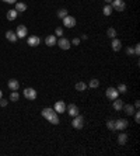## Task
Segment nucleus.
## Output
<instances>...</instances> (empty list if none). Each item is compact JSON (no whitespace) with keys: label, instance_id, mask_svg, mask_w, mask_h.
Returning a JSON list of instances; mask_svg holds the SVG:
<instances>
[{"label":"nucleus","instance_id":"25","mask_svg":"<svg viewBox=\"0 0 140 156\" xmlns=\"http://www.w3.org/2000/svg\"><path fill=\"white\" fill-rule=\"evenodd\" d=\"M107 34H108V37L109 38H115L116 37V30L112 28V27H109L108 28V31H107Z\"/></svg>","mask_w":140,"mask_h":156},{"label":"nucleus","instance_id":"12","mask_svg":"<svg viewBox=\"0 0 140 156\" xmlns=\"http://www.w3.org/2000/svg\"><path fill=\"white\" fill-rule=\"evenodd\" d=\"M27 42L30 47H38L39 42H41V38L38 37V35H31V37L27 39Z\"/></svg>","mask_w":140,"mask_h":156},{"label":"nucleus","instance_id":"31","mask_svg":"<svg viewBox=\"0 0 140 156\" xmlns=\"http://www.w3.org/2000/svg\"><path fill=\"white\" fill-rule=\"evenodd\" d=\"M133 51H135L136 56H139V55H140V44H136V47H135V49H133Z\"/></svg>","mask_w":140,"mask_h":156},{"label":"nucleus","instance_id":"18","mask_svg":"<svg viewBox=\"0 0 140 156\" xmlns=\"http://www.w3.org/2000/svg\"><path fill=\"white\" fill-rule=\"evenodd\" d=\"M112 107H113V110L121 111V110H122V107H123V101H122V100H119V98H115V100H113Z\"/></svg>","mask_w":140,"mask_h":156},{"label":"nucleus","instance_id":"7","mask_svg":"<svg viewBox=\"0 0 140 156\" xmlns=\"http://www.w3.org/2000/svg\"><path fill=\"white\" fill-rule=\"evenodd\" d=\"M129 127V122L126 121L125 118H121L118 121H115V129H118V131H123Z\"/></svg>","mask_w":140,"mask_h":156},{"label":"nucleus","instance_id":"28","mask_svg":"<svg viewBox=\"0 0 140 156\" xmlns=\"http://www.w3.org/2000/svg\"><path fill=\"white\" fill-rule=\"evenodd\" d=\"M107 128H108V129H111V131H116V129H115V121L109 120V121L107 122Z\"/></svg>","mask_w":140,"mask_h":156},{"label":"nucleus","instance_id":"14","mask_svg":"<svg viewBox=\"0 0 140 156\" xmlns=\"http://www.w3.org/2000/svg\"><path fill=\"white\" fill-rule=\"evenodd\" d=\"M56 42H58V39H56V35H53V34H51L45 38V44L48 47H53V45H56Z\"/></svg>","mask_w":140,"mask_h":156},{"label":"nucleus","instance_id":"17","mask_svg":"<svg viewBox=\"0 0 140 156\" xmlns=\"http://www.w3.org/2000/svg\"><path fill=\"white\" fill-rule=\"evenodd\" d=\"M122 110H125V113L128 114V115H132V114H135V106H132V104H123V107Z\"/></svg>","mask_w":140,"mask_h":156},{"label":"nucleus","instance_id":"11","mask_svg":"<svg viewBox=\"0 0 140 156\" xmlns=\"http://www.w3.org/2000/svg\"><path fill=\"white\" fill-rule=\"evenodd\" d=\"M66 110H67L69 115H71V117L79 115V107H77L76 104H69V106H66Z\"/></svg>","mask_w":140,"mask_h":156},{"label":"nucleus","instance_id":"34","mask_svg":"<svg viewBox=\"0 0 140 156\" xmlns=\"http://www.w3.org/2000/svg\"><path fill=\"white\" fill-rule=\"evenodd\" d=\"M0 106H1V107H6V106H7V100H4V98H0Z\"/></svg>","mask_w":140,"mask_h":156},{"label":"nucleus","instance_id":"1","mask_svg":"<svg viewBox=\"0 0 140 156\" xmlns=\"http://www.w3.org/2000/svg\"><path fill=\"white\" fill-rule=\"evenodd\" d=\"M41 114H42L43 118H46L51 124H53V125L59 124V115H58V113L55 111L53 108H49V107L43 108L42 111H41Z\"/></svg>","mask_w":140,"mask_h":156},{"label":"nucleus","instance_id":"13","mask_svg":"<svg viewBox=\"0 0 140 156\" xmlns=\"http://www.w3.org/2000/svg\"><path fill=\"white\" fill-rule=\"evenodd\" d=\"M7 86H9V89H10V90H13V92H17V90L20 89V83H18V80H17V79H10V80H9V83H7Z\"/></svg>","mask_w":140,"mask_h":156},{"label":"nucleus","instance_id":"15","mask_svg":"<svg viewBox=\"0 0 140 156\" xmlns=\"http://www.w3.org/2000/svg\"><path fill=\"white\" fill-rule=\"evenodd\" d=\"M112 49L115 51V52H118V51H121V48H122V42H121V39H118V38H112Z\"/></svg>","mask_w":140,"mask_h":156},{"label":"nucleus","instance_id":"30","mask_svg":"<svg viewBox=\"0 0 140 156\" xmlns=\"http://www.w3.org/2000/svg\"><path fill=\"white\" fill-rule=\"evenodd\" d=\"M55 35H58V37H62L63 35V28L62 27H58L55 30Z\"/></svg>","mask_w":140,"mask_h":156},{"label":"nucleus","instance_id":"16","mask_svg":"<svg viewBox=\"0 0 140 156\" xmlns=\"http://www.w3.org/2000/svg\"><path fill=\"white\" fill-rule=\"evenodd\" d=\"M6 38H7L10 42H17V39H18V38H17V34L14 31H11V30H9V31L6 32Z\"/></svg>","mask_w":140,"mask_h":156},{"label":"nucleus","instance_id":"19","mask_svg":"<svg viewBox=\"0 0 140 156\" xmlns=\"http://www.w3.org/2000/svg\"><path fill=\"white\" fill-rule=\"evenodd\" d=\"M14 10H16L17 13H22V11L27 10V4H25V3H21V1H17Z\"/></svg>","mask_w":140,"mask_h":156},{"label":"nucleus","instance_id":"6","mask_svg":"<svg viewBox=\"0 0 140 156\" xmlns=\"http://www.w3.org/2000/svg\"><path fill=\"white\" fill-rule=\"evenodd\" d=\"M62 20H63V24H65L66 28H73L76 26V18L73 16H69V14H67V16H66L65 18H62Z\"/></svg>","mask_w":140,"mask_h":156},{"label":"nucleus","instance_id":"2","mask_svg":"<svg viewBox=\"0 0 140 156\" xmlns=\"http://www.w3.org/2000/svg\"><path fill=\"white\" fill-rule=\"evenodd\" d=\"M84 117H81L80 114L79 115H76V117H73V121H71V125H73V128L76 129H81L83 127H84Z\"/></svg>","mask_w":140,"mask_h":156},{"label":"nucleus","instance_id":"35","mask_svg":"<svg viewBox=\"0 0 140 156\" xmlns=\"http://www.w3.org/2000/svg\"><path fill=\"white\" fill-rule=\"evenodd\" d=\"M70 44H73V45H79V44H80V38H74Z\"/></svg>","mask_w":140,"mask_h":156},{"label":"nucleus","instance_id":"22","mask_svg":"<svg viewBox=\"0 0 140 156\" xmlns=\"http://www.w3.org/2000/svg\"><path fill=\"white\" fill-rule=\"evenodd\" d=\"M118 142L121 145H126V142H128V134H121L118 136Z\"/></svg>","mask_w":140,"mask_h":156},{"label":"nucleus","instance_id":"10","mask_svg":"<svg viewBox=\"0 0 140 156\" xmlns=\"http://www.w3.org/2000/svg\"><path fill=\"white\" fill-rule=\"evenodd\" d=\"M16 34H17V38H25L27 37V34H28L27 27H25V26H18Z\"/></svg>","mask_w":140,"mask_h":156},{"label":"nucleus","instance_id":"39","mask_svg":"<svg viewBox=\"0 0 140 156\" xmlns=\"http://www.w3.org/2000/svg\"><path fill=\"white\" fill-rule=\"evenodd\" d=\"M105 1H107L108 4H109V3H111V1H112V0H105Z\"/></svg>","mask_w":140,"mask_h":156},{"label":"nucleus","instance_id":"24","mask_svg":"<svg viewBox=\"0 0 140 156\" xmlns=\"http://www.w3.org/2000/svg\"><path fill=\"white\" fill-rule=\"evenodd\" d=\"M88 86L91 87V89H97V87L100 86V80H98V79H91L90 83H88Z\"/></svg>","mask_w":140,"mask_h":156},{"label":"nucleus","instance_id":"9","mask_svg":"<svg viewBox=\"0 0 140 156\" xmlns=\"http://www.w3.org/2000/svg\"><path fill=\"white\" fill-rule=\"evenodd\" d=\"M53 110H55V111H56L58 114L65 113V111H66V104H65V101H56V103H55V106H53Z\"/></svg>","mask_w":140,"mask_h":156},{"label":"nucleus","instance_id":"3","mask_svg":"<svg viewBox=\"0 0 140 156\" xmlns=\"http://www.w3.org/2000/svg\"><path fill=\"white\" fill-rule=\"evenodd\" d=\"M112 3V9L116 11H125V9H126V3H125L123 0H112L111 1Z\"/></svg>","mask_w":140,"mask_h":156},{"label":"nucleus","instance_id":"26","mask_svg":"<svg viewBox=\"0 0 140 156\" xmlns=\"http://www.w3.org/2000/svg\"><path fill=\"white\" fill-rule=\"evenodd\" d=\"M18 98H20V94L17 92H13L10 94V101H18Z\"/></svg>","mask_w":140,"mask_h":156},{"label":"nucleus","instance_id":"37","mask_svg":"<svg viewBox=\"0 0 140 156\" xmlns=\"http://www.w3.org/2000/svg\"><path fill=\"white\" fill-rule=\"evenodd\" d=\"M139 107H140V101H139V100H137V101L135 103V108H139Z\"/></svg>","mask_w":140,"mask_h":156},{"label":"nucleus","instance_id":"8","mask_svg":"<svg viewBox=\"0 0 140 156\" xmlns=\"http://www.w3.org/2000/svg\"><path fill=\"white\" fill-rule=\"evenodd\" d=\"M56 44H58V45H59L62 49H65V51L70 49V47H71V44H70L69 39H67V38H63V37H60V39Z\"/></svg>","mask_w":140,"mask_h":156},{"label":"nucleus","instance_id":"23","mask_svg":"<svg viewBox=\"0 0 140 156\" xmlns=\"http://www.w3.org/2000/svg\"><path fill=\"white\" fill-rule=\"evenodd\" d=\"M112 10H113V9H112V6H111V4H107V6H105V7H104V14H105V16H111V14H112Z\"/></svg>","mask_w":140,"mask_h":156},{"label":"nucleus","instance_id":"20","mask_svg":"<svg viewBox=\"0 0 140 156\" xmlns=\"http://www.w3.org/2000/svg\"><path fill=\"white\" fill-rule=\"evenodd\" d=\"M17 16H18V13H17L16 10H9L6 17H7V20H9V21H14V20L17 18Z\"/></svg>","mask_w":140,"mask_h":156},{"label":"nucleus","instance_id":"4","mask_svg":"<svg viewBox=\"0 0 140 156\" xmlns=\"http://www.w3.org/2000/svg\"><path fill=\"white\" fill-rule=\"evenodd\" d=\"M37 90H35V89H32V87H27V89H25V90H24V97H25V98H27V100H31V101H32V100H35V98H37Z\"/></svg>","mask_w":140,"mask_h":156},{"label":"nucleus","instance_id":"27","mask_svg":"<svg viewBox=\"0 0 140 156\" xmlns=\"http://www.w3.org/2000/svg\"><path fill=\"white\" fill-rule=\"evenodd\" d=\"M66 16H67V10H66V9H60V10L58 11V17H59V18H65Z\"/></svg>","mask_w":140,"mask_h":156},{"label":"nucleus","instance_id":"36","mask_svg":"<svg viewBox=\"0 0 140 156\" xmlns=\"http://www.w3.org/2000/svg\"><path fill=\"white\" fill-rule=\"evenodd\" d=\"M4 3H10V4H16L17 3V0H3Z\"/></svg>","mask_w":140,"mask_h":156},{"label":"nucleus","instance_id":"33","mask_svg":"<svg viewBox=\"0 0 140 156\" xmlns=\"http://www.w3.org/2000/svg\"><path fill=\"white\" fill-rule=\"evenodd\" d=\"M126 54L128 55H135V51H133V48H126Z\"/></svg>","mask_w":140,"mask_h":156},{"label":"nucleus","instance_id":"29","mask_svg":"<svg viewBox=\"0 0 140 156\" xmlns=\"http://www.w3.org/2000/svg\"><path fill=\"white\" fill-rule=\"evenodd\" d=\"M116 90H118L119 93H126L128 87H126V85H123V83H122V85H119V86L116 87Z\"/></svg>","mask_w":140,"mask_h":156},{"label":"nucleus","instance_id":"32","mask_svg":"<svg viewBox=\"0 0 140 156\" xmlns=\"http://www.w3.org/2000/svg\"><path fill=\"white\" fill-rule=\"evenodd\" d=\"M135 121L139 124L140 122V114H139V111H135Z\"/></svg>","mask_w":140,"mask_h":156},{"label":"nucleus","instance_id":"21","mask_svg":"<svg viewBox=\"0 0 140 156\" xmlns=\"http://www.w3.org/2000/svg\"><path fill=\"white\" fill-rule=\"evenodd\" d=\"M74 87H76V90H77V92H84V90L87 89V85L84 83V82H77Z\"/></svg>","mask_w":140,"mask_h":156},{"label":"nucleus","instance_id":"5","mask_svg":"<svg viewBox=\"0 0 140 156\" xmlns=\"http://www.w3.org/2000/svg\"><path fill=\"white\" fill-rule=\"evenodd\" d=\"M118 94H119V92L115 89V87H108L107 90H105V96H107L109 100H115V98H118Z\"/></svg>","mask_w":140,"mask_h":156},{"label":"nucleus","instance_id":"38","mask_svg":"<svg viewBox=\"0 0 140 156\" xmlns=\"http://www.w3.org/2000/svg\"><path fill=\"white\" fill-rule=\"evenodd\" d=\"M1 97H3V92H1V90H0V98H1Z\"/></svg>","mask_w":140,"mask_h":156}]
</instances>
